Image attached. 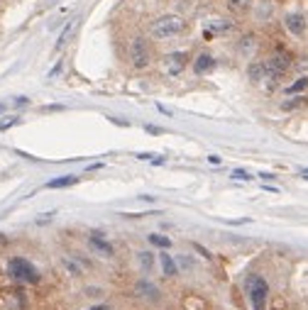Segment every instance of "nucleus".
I'll return each instance as SVG.
<instances>
[{"instance_id": "obj_10", "label": "nucleus", "mask_w": 308, "mask_h": 310, "mask_svg": "<svg viewBox=\"0 0 308 310\" xmlns=\"http://www.w3.org/2000/svg\"><path fill=\"white\" fill-rule=\"evenodd\" d=\"M88 244H91V247H93L96 252L105 254V256H112V252H115L110 242H108V239H101V234H98V232H93V234L88 237Z\"/></svg>"}, {"instance_id": "obj_13", "label": "nucleus", "mask_w": 308, "mask_h": 310, "mask_svg": "<svg viewBox=\"0 0 308 310\" xmlns=\"http://www.w3.org/2000/svg\"><path fill=\"white\" fill-rule=\"evenodd\" d=\"M76 181H79L76 176H59V178L47 183V188H66V186H74Z\"/></svg>"}, {"instance_id": "obj_17", "label": "nucleus", "mask_w": 308, "mask_h": 310, "mask_svg": "<svg viewBox=\"0 0 308 310\" xmlns=\"http://www.w3.org/2000/svg\"><path fill=\"white\" fill-rule=\"evenodd\" d=\"M137 256H140V264L144 266V269H152V264H154V254L152 252H140Z\"/></svg>"}, {"instance_id": "obj_18", "label": "nucleus", "mask_w": 308, "mask_h": 310, "mask_svg": "<svg viewBox=\"0 0 308 310\" xmlns=\"http://www.w3.org/2000/svg\"><path fill=\"white\" fill-rule=\"evenodd\" d=\"M269 15H272V5H269V2H264V7L259 5V10H257V17H259V20H269Z\"/></svg>"}, {"instance_id": "obj_25", "label": "nucleus", "mask_w": 308, "mask_h": 310, "mask_svg": "<svg viewBox=\"0 0 308 310\" xmlns=\"http://www.w3.org/2000/svg\"><path fill=\"white\" fill-rule=\"evenodd\" d=\"M93 310H105V308H103V306H98V308H93Z\"/></svg>"}, {"instance_id": "obj_12", "label": "nucleus", "mask_w": 308, "mask_h": 310, "mask_svg": "<svg viewBox=\"0 0 308 310\" xmlns=\"http://www.w3.org/2000/svg\"><path fill=\"white\" fill-rule=\"evenodd\" d=\"M225 2H227L230 12H237V15L250 12V7H252V0H225Z\"/></svg>"}, {"instance_id": "obj_4", "label": "nucleus", "mask_w": 308, "mask_h": 310, "mask_svg": "<svg viewBox=\"0 0 308 310\" xmlns=\"http://www.w3.org/2000/svg\"><path fill=\"white\" fill-rule=\"evenodd\" d=\"M7 269H10V276H15L17 281H27V283L39 281V271L29 264L27 259H12Z\"/></svg>"}, {"instance_id": "obj_1", "label": "nucleus", "mask_w": 308, "mask_h": 310, "mask_svg": "<svg viewBox=\"0 0 308 310\" xmlns=\"http://www.w3.org/2000/svg\"><path fill=\"white\" fill-rule=\"evenodd\" d=\"M181 32H186V20L181 15H162L152 22V34L157 39H169V37H179Z\"/></svg>"}, {"instance_id": "obj_24", "label": "nucleus", "mask_w": 308, "mask_h": 310, "mask_svg": "<svg viewBox=\"0 0 308 310\" xmlns=\"http://www.w3.org/2000/svg\"><path fill=\"white\" fill-rule=\"evenodd\" d=\"M208 161H210V164H220V156H215V154H213V156H208Z\"/></svg>"}, {"instance_id": "obj_3", "label": "nucleus", "mask_w": 308, "mask_h": 310, "mask_svg": "<svg viewBox=\"0 0 308 310\" xmlns=\"http://www.w3.org/2000/svg\"><path fill=\"white\" fill-rule=\"evenodd\" d=\"M245 288L250 293V301H252V310H264L267 306V296H269V286L262 276H250L245 281Z\"/></svg>"}, {"instance_id": "obj_5", "label": "nucleus", "mask_w": 308, "mask_h": 310, "mask_svg": "<svg viewBox=\"0 0 308 310\" xmlns=\"http://www.w3.org/2000/svg\"><path fill=\"white\" fill-rule=\"evenodd\" d=\"M186 61H189V57H186L184 52H171V54L164 57L162 69H164V74H169V76H179V74H184Z\"/></svg>"}, {"instance_id": "obj_22", "label": "nucleus", "mask_w": 308, "mask_h": 310, "mask_svg": "<svg viewBox=\"0 0 308 310\" xmlns=\"http://www.w3.org/2000/svg\"><path fill=\"white\" fill-rule=\"evenodd\" d=\"M12 105H15V108H27V105H29V98L20 95V98H15V100H12Z\"/></svg>"}, {"instance_id": "obj_15", "label": "nucleus", "mask_w": 308, "mask_h": 310, "mask_svg": "<svg viewBox=\"0 0 308 310\" xmlns=\"http://www.w3.org/2000/svg\"><path fill=\"white\" fill-rule=\"evenodd\" d=\"M149 242H152V244H157V247H162V249H169V247H171V239L164 237V234H157V232H154V234H149Z\"/></svg>"}, {"instance_id": "obj_8", "label": "nucleus", "mask_w": 308, "mask_h": 310, "mask_svg": "<svg viewBox=\"0 0 308 310\" xmlns=\"http://www.w3.org/2000/svg\"><path fill=\"white\" fill-rule=\"evenodd\" d=\"M267 76H269V71H267L264 61H252V64L247 66V78H250L252 83H262V81H267Z\"/></svg>"}, {"instance_id": "obj_7", "label": "nucleus", "mask_w": 308, "mask_h": 310, "mask_svg": "<svg viewBox=\"0 0 308 310\" xmlns=\"http://www.w3.org/2000/svg\"><path fill=\"white\" fill-rule=\"evenodd\" d=\"M286 29H289L291 34H296V37H304V34H306V15L291 12V15L286 17Z\"/></svg>"}, {"instance_id": "obj_19", "label": "nucleus", "mask_w": 308, "mask_h": 310, "mask_svg": "<svg viewBox=\"0 0 308 310\" xmlns=\"http://www.w3.org/2000/svg\"><path fill=\"white\" fill-rule=\"evenodd\" d=\"M299 90H301V93L306 90V76H301L294 85H289V93H299Z\"/></svg>"}, {"instance_id": "obj_16", "label": "nucleus", "mask_w": 308, "mask_h": 310, "mask_svg": "<svg viewBox=\"0 0 308 310\" xmlns=\"http://www.w3.org/2000/svg\"><path fill=\"white\" fill-rule=\"evenodd\" d=\"M74 27H76V20H71V22L66 25V29H64V32L59 34V42H56V49H61V47L66 44V39H69V34L74 32Z\"/></svg>"}, {"instance_id": "obj_23", "label": "nucleus", "mask_w": 308, "mask_h": 310, "mask_svg": "<svg viewBox=\"0 0 308 310\" xmlns=\"http://www.w3.org/2000/svg\"><path fill=\"white\" fill-rule=\"evenodd\" d=\"M232 178H237V181H250V173H247V171H232Z\"/></svg>"}, {"instance_id": "obj_6", "label": "nucleus", "mask_w": 308, "mask_h": 310, "mask_svg": "<svg viewBox=\"0 0 308 310\" xmlns=\"http://www.w3.org/2000/svg\"><path fill=\"white\" fill-rule=\"evenodd\" d=\"M264 66H267L269 76H284L286 69L291 66V57H289L286 52H277V54H272V57L264 61Z\"/></svg>"}, {"instance_id": "obj_2", "label": "nucleus", "mask_w": 308, "mask_h": 310, "mask_svg": "<svg viewBox=\"0 0 308 310\" xmlns=\"http://www.w3.org/2000/svg\"><path fill=\"white\" fill-rule=\"evenodd\" d=\"M127 57H130V64L135 69H147L149 61H152V47L144 37H135L127 47Z\"/></svg>"}, {"instance_id": "obj_11", "label": "nucleus", "mask_w": 308, "mask_h": 310, "mask_svg": "<svg viewBox=\"0 0 308 310\" xmlns=\"http://www.w3.org/2000/svg\"><path fill=\"white\" fill-rule=\"evenodd\" d=\"M135 293L142 296V298H149V301H157V298H159V288H157L154 283H149V281L137 283V286H135Z\"/></svg>"}, {"instance_id": "obj_20", "label": "nucleus", "mask_w": 308, "mask_h": 310, "mask_svg": "<svg viewBox=\"0 0 308 310\" xmlns=\"http://www.w3.org/2000/svg\"><path fill=\"white\" fill-rule=\"evenodd\" d=\"M64 266H66V269H69V271H71L74 276H79V274H81V269H79V266H76V264H74L71 259H64Z\"/></svg>"}, {"instance_id": "obj_9", "label": "nucleus", "mask_w": 308, "mask_h": 310, "mask_svg": "<svg viewBox=\"0 0 308 310\" xmlns=\"http://www.w3.org/2000/svg\"><path fill=\"white\" fill-rule=\"evenodd\" d=\"M215 69V59L210 57V54H198L196 61H194V71H196L198 76H203V74H210Z\"/></svg>"}, {"instance_id": "obj_14", "label": "nucleus", "mask_w": 308, "mask_h": 310, "mask_svg": "<svg viewBox=\"0 0 308 310\" xmlns=\"http://www.w3.org/2000/svg\"><path fill=\"white\" fill-rule=\"evenodd\" d=\"M162 271H164V276H176V261H174V256L162 254Z\"/></svg>"}, {"instance_id": "obj_21", "label": "nucleus", "mask_w": 308, "mask_h": 310, "mask_svg": "<svg viewBox=\"0 0 308 310\" xmlns=\"http://www.w3.org/2000/svg\"><path fill=\"white\" fill-rule=\"evenodd\" d=\"M240 47H242L245 52H250V49H254V37H252V34H247V37L242 39V44H240Z\"/></svg>"}]
</instances>
